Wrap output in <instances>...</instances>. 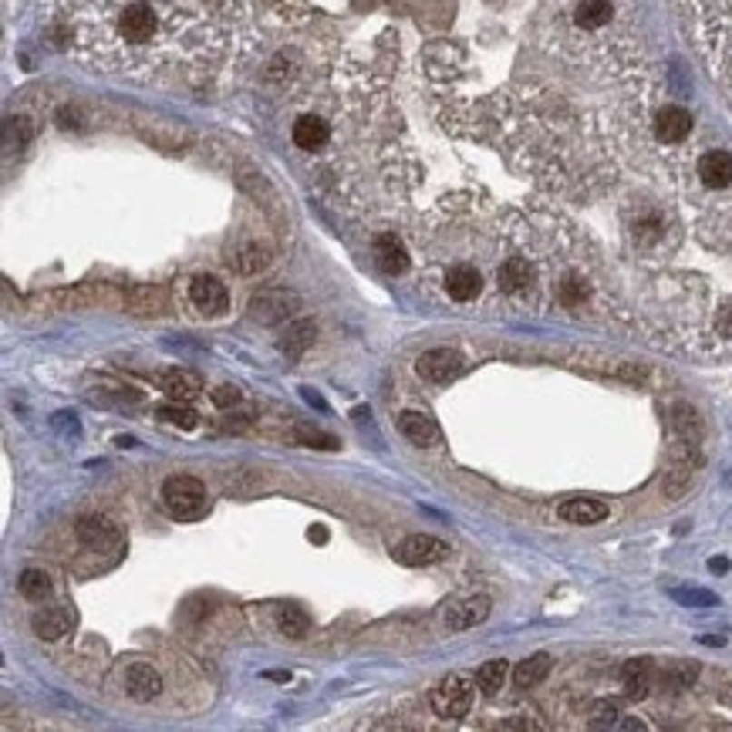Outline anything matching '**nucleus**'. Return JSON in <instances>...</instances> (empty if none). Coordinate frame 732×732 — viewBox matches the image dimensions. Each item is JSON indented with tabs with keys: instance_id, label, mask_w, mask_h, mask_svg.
I'll list each match as a JSON object with an SVG mask.
<instances>
[{
	"instance_id": "f257e3e1",
	"label": "nucleus",
	"mask_w": 732,
	"mask_h": 732,
	"mask_svg": "<svg viewBox=\"0 0 732 732\" xmlns=\"http://www.w3.org/2000/svg\"><path fill=\"white\" fill-rule=\"evenodd\" d=\"M68 37L88 64L145 82L223 51V31L200 0H71Z\"/></svg>"
},
{
	"instance_id": "f03ea898",
	"label": "nucleus",
	"mask_w": 732,
	"mask_h": 732,
	"mask_svg": "<svg viewBox=\"0 0 732 732\" xmlns=\"http://www.w3.org/2000/svg\"><path fill=\"white\" fill-rule=\"evenodd\" d=\"M696 47L732 98V0H682Z\"/></svg>"
},
{
	"instance_id": "7ed1b4c3",
	"label": "nucleus",
	"mask_w": 732,
	"mask_h": 732,
	"mask_svg": "<svg viewBox=\"0 0 732 732\" xmlns=\"http://www.w3.org/2000/svg\"><path fill=\"white\" fill-rule=\"evenodd\" d=\"M163 507L173 519H200L210 509V496L196 476H173L163 483Z\"/></svg>"
},
{
	"instance_id": "20e7f679",
	"label": "nucleus",
	"mask_w": 732,
	"mask_h": 732,
	"mask_svg": "<svg viewBox=\"0 0 732 732\" xmlns=\"http://www.w3.org/2000/svg\"><path fill=\"white\" fill-rule=\"evenodd\" d=\"M472 708V678L462 672L446 675L442 682L432 688V712L442 719H462Z\"/></svg>"
},
{
	"instance_id": "39448f33",
	"label": "nucleus",
	"mask_w": 732,
	"mask_h": 732,
	"mask_svg": "<svg viewBox=\"0 0 732 732\" xmlns=\"http://www.w3.org/2000/svg\"><path fill=\"white\" fill-rule=\"evenodd\" d=\"M297 307H301V297L294 291H287V287H263L257 294L250 297V318L260 321V324H281L294 314Z\"/></svg>"
},
{
	"instance_id": "423d86ee",
	"label": "nucleus",
	"mask_w": 732,
	"mask_h": 732,
	"mask_svg": "<svg viewBox=\"0 0 732 732\" xmlns=\"http://www.w3.org/2000/svg\"><path fill=\"white\" fill-rule=\"evenodd\" d=\"M442 291H446L449 301L456 304H470L476 297L483 294V271L476 263H449V271L442 273Z\"/></svg>"
},
{
	"instance_id": "0eeeda50",
	"label": "nucleus",
	"mask_w": 732,
	"mask_h": 732,
	"mask_svg": "<svg viewBox=\"0 0 732 732\" xmlns=\"http://www.w3.org/2000/svg\"><path fill=\"white\" fill-rule=\"evenodd\" d=\"M449 557V543L439 540V537H429V533H412L399 543L395 550V560L405 567H425V564H439Z\"/></svg>"
},
{
	"instance_id": "6e6552de",
	"label": "nucleus",
	"mask_w": 732,
	"mask_h": 732,
	"mask_svg": "<svg viewBox=\"0 0 732 732\" xmlns=\"http://www.w3.org/2000/svg\"><path fill=\"white\" fill-rule=\"evenodd\" d=\"M496 283H500V291L509 297L530 294V287L537 283V267H533V260L523 257V253H509V257L500 263V271H496Z\"/></svg>"
},
{
	"instance_id": "1a4fd4ad",
	"label": "nucleus",
	"mask_w": 732,
	"mask_h": 732,
	"mask_svg": "<svg viewBox=\"0 0 732 732\" xmlns=\"http://www.w3.org/2000/svg\"><path fill=\"white\" fill-rule=\"evenodd\" d=\"M189 301L196 311H203L206 318H220L230 311V294H226V283H220L210 273H200L189 281Z\"/></svg>"
},
{
	"instance_id": "9d476101",
	"label": "nucleus",
	"mask_w": 732,
	"mask_h": 732,
	"mask_svg": "<svg viewBox=\"0 0 732 732\" xmlns=\"http://www.w3.org/2000/svg\"><path fill=\"white\" fill-rule=\"evenodd\" d=\"M462 368H466V361H462V354L452 351V348H432V351L419 354V361H415V371H419L425 381H436V385L452 381Z\"/></svg>"
},
{
	"instance_id": "9b49d317",
	"label": "nucleus",
	"mask_w": 732,
	"mask_h": 732,
	"mask_svg": "<svg viewBox=\"0 0 732 732\" xmlns=\"http://www.w3.org/2000/svg\"><path fill=\"white\" fill-rule=\"evenodd\" d=\"M696 179L712 193H726L732 189V153L729 149H708L698 155Z\"/></svg>"
},
{
	"instance_id": "f8f14e48",
	"label": "nucleus",
	"mask_w": 732,
	"mask_h": 732,
	"mask_svg": "<svg viewBox=\"0 0 732 732\" xmlns=\"http://www.w3.org/2000/svg\"><path fill=\"white\" fill-rule=\"evenodd\" d=\"M614 17H618L614 0H578L570 11V24L580 35H601L614 24Z\"/></svg>"
},
{
	"instance_id": "ddd939ff",
	"label": "nucleus",
	"mask_w": 732,
	"mask_h": 732,
	"mask_svg": "<svg viewBox=\"0 0 732 732\" xmlns=\"http://www.w3.org/2000/svg\"><path fill=\"white\" fill-rule=\"evenodd\" d=\"M651 129H655V139L665 142V145H682L692 135V129H696V118H692V112H685L678 105H665L655 115Z\"/></svg>"
},
{
	"instance_id": "4468645a",
	"label": "nucleus",
	"mask_w": 732,
	"mask_h": 732,
	"mask_svg": "<svg viewBox=\"0 0 732 732\" xmlns=\"http://www.w3.org/2000/svg\"><path fill=\"white\" fill-rule=\"evenodd\" d=\"M291 139H294V145L301 153H321L331 142L328 118L311 115V112H307V115H297L294 125H291Z\"/></svg>"
},
{
	"instance_id": "2eb2a0df",
	"label": "nucleus",
	"mask_w": 732,
	"mask_h": 732,
	"mask_svg": "<svg viewBox=\"0 0 732 732\" xmlns=\"http://www.w3.org/2000/svg\"><path fill=\"white\" fill-rule=\"evenodd\" d=\"M78 540L88 547V550H115L122 533L108 517H82L78 519Z\"/></svg>"
},
{
	"instance_id": "dca6fc26",
	"label": "nucleus",
	"mask_w": 732,
	"mask_h": 732,
	"mask_svg": "<svg viewBox=\"0 0 732 732\" xmlns=\"http://www.w3.org/2000/svg\"><path fill=\"white\" fill-rule=\"evenodd\" d=\"M375 263L381 273L399 277L409 271V250L401 247V240L395 233H378L375 236Z\"/></svg>"
},
{
	"instance_id": "f3484780",
	"label": "nucleus",
	"mask_w": 732,
	"mask_h": 732,
	"mask_svg": "<svg viewBox=\"0 0 732 732\" xmlns=\"http://www.w3.org/2000/svg\"><path fill=\"white\" fill-rule=\"evenodd\" d=\"M125 692H129L135 702H149L163 692V678L155 672L153 665H145V661H135L125 668Z\"/></svg>"
},
{
	"instance_id": "a211bd4d",
	"label": "nucleus",
	"mask_w": 732,
	"mask_h": 732,
	"mask_svg": "<svg viewBox=\"0 0 732 732\" xmlns=\"http://www.w3.org/2000/svg\"><path fill=\"white\" fill-rule=\"evenodd\" d=\"M486 618H490V598H466L462 604L449 608L446 625L449 631H470V628L483 625Z\"/></svg>"
},
{
	"instance_id": "6ab92c4d",
	"label": "nucleus",
	"mask_w": 732,
	"mask_h": 732,
	"mask_svg": "<svg viewBox=\"0 0 732 732\" xmlns=\"http://www.w3.org/2000/svg\"><path fill=\"white\" fill-rule=\"evenodd\" d=\"M399 429L409 439H412L415 446H436L439 439H442L436 419H432V415H425V412H412V409L399 415Z\"/></svg>"
},
{
	"instance_id": "aec40b11",
	"label": "nucleus",
	"mask_w": 732,
	"mask_h": 732,
	"mask_svg": "<svg viewBox=\"0 0 732 732\" xmlns=\"http://www.w3.org/2000/svg\"><path fill=\"white\" fill-rule=\"evenodd\" d=\"M651 682H655V665H651V658H631L625 668H621V685H625L628 698H645Z\"/></svg>"
},
{
	"instance_id": "412c9836",
	"label": "nucleus",
	"mask_w": 732,
	"mask_h": 732,
	"mask_svg": "<svg viewBox=\"0 0 732 732\" xmlns=\"http://www.w3.org/2000/svg\"><path fill=\"white\" fill-rule=\"evenodd\" d=\"M163 391L176 401H193L203 395V378L196 371H186V368H173L163 375Z\"/></svg>"
},
{
	"instance_id": "4be33fe9",
	"label": "nucleus",
	"mask_w": 732,
	"mask_h": 732,
	"mask_svg": "<svg viewBox=\"0 0 732 732\" xmlns=\"http://www.w3.org/2000/svg\"><path fill=\"white\" fill-rule=\"evenodd\" d=\"M31 628H35L37 638H47V641H58V638L68 635L71 628V614L64 608H45L31 618Z\"/></svg>"
},
{
	"instance_id": "5701e85b",
	"label": "nucleus",
	"mask_w": 732,
	"mask_h": 732,
	"mask_svg": "<svg viewBox=\"0 0 732 732\" xmlns=\"http://www.w3.org/2000/svg\"><path fill=\"white\" fill-rule=\"evenodd\" d=\"M604 517H608V507H604L601 500H567L564 507H560V519L578 523V527H590V523H598Z\"/></svg>"
},
{
	"instance_id": "b1692460",
	"label": "nucleus",
	"mask_w": 732,
	"mask_h": 732,
	"mask_svg": "<svg viewBox=\"0 0 732 732\" xmlns=\"http://www.w3.org/2000/svg\"><path fill=\"white\" fill-rule=\"evenodd\" d=\"M230 263H233L240 273L253 277V273H260V271H267V267H271V247H263V243H247V247L236 250Z\"/></svg>"
},
{
	"instance_id": "393cba45",
	"label": "nucleus",
	"mask_w": 732,
	"mask_h": 732,
	"mask_svg": "<svg viewBox=\"0 0 732 732\" xmlns=\"http://www.w3.org/2000/svg\"><path fill=\"white\" fill-rule=\"evenodd\" d=\"M550 672V655H530V658H523L513 668V685L517 688H533V685H540Z\"/></svg>"
},
{
	"instance_id": "a878e982",
	"label": "nucleus",
	"mask_w": 732,
	"mask_h": 732,
	"mask_svg": "<svg viewBox=\"0 0 732 732\" xmlns=\"http://www.w3.org/2000/svg\"><path fill=\"white\" fill-rule=\"evenodd\" d=\"M509 675V665L503 658H493L486 661V665H480L476 668V685H480V692L483 696H496L500 688H503V682H507Z\"/></svg>"
},
{
	"instance_id": "bb28decb",
	"label": "nucleus",
	"mask_w": 732,
	"mask_h": 732,
	"mask_svg": "<svg viewBox=\"0 0 732 732\" xmlns=\"http://www.w3.org/2000/svg\"><path fill=\"white\" fill-rule=\"evenodd\" d=\"M314 334H318V331H314V324H311V321H294V324H287V334H283L281 348L291 354V358H297V354L304 351L307 344L314 341Z\"/></svg>"
},
{
	"instance_id": "cd10ccee",
	"label": "nucleus",
	"mask_w": 732,
	"mask_h": 732,
	"mask_svg": "<svg viewBox=\"0 0 732 732\" xmlns=\"http://www.w3.org/2000/svg\"><path fill=\"white\" fill-rule=\"evenodd\" d=\"M17 588H21V594L27 598V601H45L47 594H51V580H47L45 570L27 567V570L21 574V580H17Z\"/></svg>"
},
{
	"instance_id": "c85d7f7f",
	"label": "nucleus",
	"mask_w": 732,
	"mask_h": 732,
	"mask_svg": "<svg viewBox=\"0 0 732 732\" xmlns=\"http://www.w3.org/2000/svg\"><path fill=\"white\" fill-rule=\"evenodd\" d=\"M698 668L692 661H672L665 672H661V685H668V688H688V685L696 682Z\"/></svg>"
},
{
	"instance_id": "c756f323",
	"label": "nucleus",
	"mask_w": 732,
	"mask_h": 732,
	"mask_svg": "<svg viewBox=\"0 0 732 732\" xmlns=\"http://www.w3.org/2000/svg\"><path fill=\"white\" fill-rule=\"evenodd\" d=\"M277 625H281V631L287 638H294V641H301V638L307 635V628H311V621H307V614L301 611V608H283L281 614H277Z\"/></svg>"
},
{
	"instance_id": "7c9ffc66",
	"label": "nucleus",
	"mask_w": 732,
	"mask_h": 732,
	"mask_svg": "<svg viewBox=\"0 0 732 732\" xmlns=\"http://www.w3.org/2000/svg\"><path fill=\"white\" fill-rule=\"evenodd\" d=\"M159 419L179 425V429H196V422H200L196 412L186 409V405H159Z\"/></svg>"
},
{
	"instance_id": "2f4dec72",
	"label": "nucleus",
	"mask_w": 732,
	"mask_h": 732,
	"mask_svg": "<svg viewBox=\"0 0 732 732\" xmlns=\"http://www.w3.org/2000/svg\"><path fill=\"white\" fill-rule=\"evenodd\" d=\"M294 439H297V442H304V446L338 449V439L328 436V432H321V429H314V425H297V429H294Z\"/></svg>"
},
{
	"instance_id": "473e14b6",
	"label": "nucleus",
	"mask_w": 732,
	"mask_h": 732,
	"mask_svg": "<svg viewBox=\"0 0 732 732\" xmlns=\"http://www.w3.org/2000/svg\"><path fill=\"white\" fill-rule=\"evenodd\" d=\"M672 598L688 604V608H712L716 604V594H708V590H672Z\"/></svg>"
},
{
	"instance_id": "72a5a7b5",
	"label": "nucleus",
	"mask_w": 732,
	"mask_h": 732,
	"mask_svg": "<svg viewBox=\"0 0 732 732\" xmlns=\"http://www.w3.org/2000/svg\"><path fill=\"white\" fill-rule=\"evenodd\" d=\"M236 399H240V391H236L233 385H220V389L213 391V401H216L220 409H226V405H233Z\"/></svg>"
},
{
	"instance_id": "f704fd0d",
	"label": "nucleus",
	"mask_w": 732,
	"mask_h": 732,
	"mask_svg": "<svg viewBox=\"0 0 732 732\" xmlns=\"http://www.w3.org/2000/svg\"><path fill=\"white\" fill-rule=\"evenodd\" d=\"M712 570H716V574H722V570H729V560H712Z\"/></svg>"
}]
</instances>
